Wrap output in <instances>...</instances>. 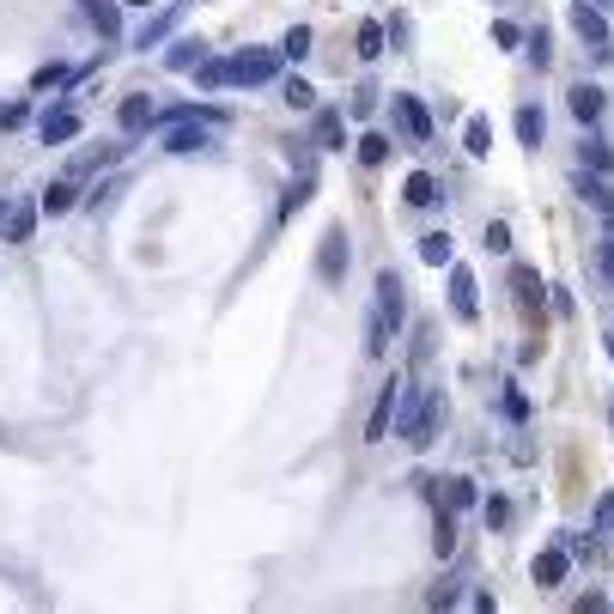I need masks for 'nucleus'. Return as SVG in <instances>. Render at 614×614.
Instances as JSON below:
<instances>
[{"mask_svg":"<svg viewBox=\"0 0 614 614\" xmlns=\"http://www.w3.org/2000/svg\"><path fill=\"white\" fill-rule=\"evenodd\" d=\"M566 110H572L578 122H596V116H602V86H584V80H578V86L566 92Z\"/></svg>","mask_w":614,"mask_h":614,"instance_id":"obj_21","label":"nucleus"},{"mask_svg":"<svg viewBox=\"0 0 614 614\" xmlns=\"http://www.w3.org/2000/svg\"><path fill=\"white\" fill-rule=\"evenodd\" d=\"M347 232H341V225H329V232H323V244H317V274L323 280H341L347 274Z\"/></svg>","mask_w":614,"mask_h":614,"instance_id":"obj_5","label":"nucleus"},{"mask_svg":"<svg viewBox=\"0 0 614 614\" xmlns=\"http://www.w3.org/2000/svg\"><path fill=\"white\" fill-rule=\"evenodd\" d=\"M195 86H201V92H219V86H225V61H201V67H195Z\"/></svg>","mask_w":614,"mask_h":614,"instance_id":"obj_34","label":"nucleus"},{"mask_svg":"<svg viewBox=\"0 0 614 614\" xmlns=\"http://www.w3.org/2000/svg\"><path fill=\"white\" fill-rule=\"evenodd\" d=\"M438 420H444V402H438V396H414V402L402 408L396 432H402V438H408L414 450H426V444H432V426H438Z\"/></svg>","mask_w":614,"mask_h":614,"instance_id":"obj_2","label":"nucleus"},{"mask_svg":"<svg viewBox=\"0 0 614 614\" xmlns=\"http://www.w3.org/2000/svg\"><path fill=\"white\" fill-rule=\"evenodd\" d=\"M511 292H517L523 311H542V298H548V286H542V274H535V268H511Z\"/></svg>","mask_w":614,"mask_h":614,"instance_id":"obj_17","label":"nucleus"},{"mask_svg":"<svg viewBox=\"0 0 614 614\" xmlns=\"http://www.w3.org/2000/svg\"><path fill=\"white\" fill-rule=\"evenodd\" d=\"M596 529H602V535H614V493H602V499H596Z\"/></svg>","mask_w":614,"mask_h":614,"instance_id":"obj_40","label":"nucleus"},{"mask_svg":"<svg viewBox=\"0 0 614 614\" xmlns=\"http://www.w3.org/2000/svg\"><path fill=\"white\" fill-rule=\"evenodd\" d=\"M311 146H323V152H341V146H347V122H341V110H317V122H311Z\"/></svg>","mask_w":614,"mask_h":614,"instance_id":"obj_15","label":"nucleus"},{"mask_svg":"<svg viewBox=\"0 0 614 614\" xmlns=\"http://www.w3.org/2000/svg\"><path fill=\"white\" fill-rule=\"evenodd\" d=\"M542 134H548V116H542V104H517V140L535 152V146H542Z\"/></svg>","mask_w":614,"mask_h":614,"instance_id":"obj_19","label":"nucleus"},{"mask_svg":"<svg viewBox=\"0 0 614 614\" xmlns=\"http://www.w3.org/2000/svg\"><path fill=\"white\" fill-rule=\"evenodd\" d=\"M596 7H614V0H596Z\"/></svg>","mask_w":614,"mask_h":614,"instance_id":"obj_46","label":"nucleus"},{"mask_svg":"<svg viewBox=\"0 0 614 614\" xmlns=\"http://www.w3.org/2000/svg\"><path fill=\"white\" fill-rule=\"evenodd\" d=\"M116 122H122V134H140V128L159 122V110H152V98H146V92H128V98L116 104Z\"/></svg>","mask_w":614,"mask_h":614,"instance_id":"obj_11","label":"nucleus"},{"mask_svg":"<svg viewBox=\"0 0 614 614\" xmlns=\"http://www.w3.org/2000/svg\"><path fill=\"white\" fill-rule=\"evenodd\" d=\"M566 548H548V554H535V566H529V578H535V590H554V584H566Z\"/></svg>","mask_w":614,"mask_h":614,"instance_id":"obj_14","label":"nucleus"},{"mask_svg":"<svg viewBox=\"0 0 614 614\" xmlns=\"http://www.w3.org/2000/svg\"><path fill=\"white\" fill-rule=\"evenodd\" d=\"M523 43H529V61H535V67H548V61H554V49H548V31H542V25H535Z\"/></svg>","mask_w":614,"mask_h":614,"instance_id":"obj_36","label":"nucleus"},{"mask_svg":"<svg viewBox=\"0 0 614 614\" xmlns=\"http://www.w3.org/2000/svg\"><path fill=\"white\" fill-rule=\"evenodd\" d=\"M201 146H207V122H201V116L165 122V152H201Z\"/></svg>","mask_w":614,"mask_h":614,"instance_id":"obj_9","label":"nucleus"},{"mask_svg":"<svg viewBox=\"0 0 614 614\" xmlns=\"http://www.w3.org/2000/svg\"><path fill=\"white\" fill-rule=\"evenodd\" d=\"M390 159V134H365L359 140V165H383Z\"/></svg>","mask_w":614,"mask_h":614,"instance_id":"obj_31","label":"nucleus"},{"mask_svg":"<svg viewBox=\"0 0 614 614\" xmlns=\"http://www.w3.org/2000/svg\"><path fill=\"white\" fill-rule=\"evenodd\" d=\"M596 268H602V280L614 286V238H602V244H596Z\"/></svg>","mask_w":614,"mask_h":614,"instance_id":"obj_41","label":"nucleus"},{"mask_svg":"<svg viewBox=\"0 0 614 614\" xmlns=\"http://www.w3.org/2000/svg\"><path fill=\"white\" fill-rule=\"evenodd\" d=\"M25 122V104H7V110H0V128H19Z\"/></svg>","mask_w":614,"mask_h":614,"instance_id":"obj_44","label":"nucleus"},{"mask_svg":"<svg viewBox=\"0 0 614 614\" xmlns=\"http://www.w3.org/2000/svg\"><path fill=\"white\" fill-rule=\"evenodd\" d=\"M37 232V207H7V244H31Z\"/></svg>","mask_w":614,"mask_h":614,"instance_id":"obj_27","label":"nucleus"},{"mask_svg":"<svg viewBox=\"0 0 614 614\" xmlns=\"http://www.w3.org/2000/svg\"><path fill=\"white\" fill-rule=\"evenodd\" d=\"M463 152H469V159H487V152H493V122L487 116H469L463 122Z\"/></svg>","mask_w":614,"mask_h":614,"instance_id":"obj_22","label":"nucleus"},{"mask_svg":"<svg viewBox=\"0 0 614 614\" xmlns=\"http://www.w3.org/2000/svg\"><path fill=\"white\" fill-rule=\"evenodd\" d=\"M359 55H365V61H377V55H383V25H377V19H365V25H359Z\"/></svg>","mask_w":614,"mask_h":614,"instance_id":"obj_32","label":"nucleus"},{"mask_svg":"<svg viewBox=\"0 0 614 614\" xmlns=\"http://www.w3.org/2000/svg\"><path fill=\"white\" fill-rule=\"evenodd\" d=\"M487 523L505 529V523H511V505H505V499H487Z\"/></svg>","mask_w":614,"mask_h":614,"instance_id":"obj_43","label":"nucleus"},{"mask_svg":"<svg viewBox=\"0 0 614 614\" xmlns=\"http://www.w3.org/2000/svg\"><path fill=\"white\" fill-rule=\"evenodd\" d=\"M280 98H286L292 110H311V104H317V92L304 86V80H286V86H280Z\"/></svg>","mask_w":614,"mask_h":614,"instance_id":"obj_35","label":"nucleus"},{"mask_svg":"<svg viewBox=\"0 0 614 614\" xmlns=\"http://www.w3.org/2000/svg\"><path fill=\"white\" fill-rule=\"evenodd\" d=\"M311 195H317V177L311 171H298V183L280 195V219H292V213H304V207H311Z\"/></svg>","mask_w":614,"mask_h":614,"instance_id":"obj_23","label":"nucleus"},{"mask_svg":"<svg viewBox=\"0 0 614 614\" xmlns=\"http://www.w3.org/2000/svg\"><path fill=\"white\" fill-rule=\"evenodd\" d=\"M481 244H487L493 256H505V250H511V225H505V219H493V225H487V238H481Z\"/></svg>","mask_w":614,"mask_h":614,"instance_id":"obj_37","label":"nucleus"},{"mask_svg":"<svg viewBox=\"0 0 614 614\" xmlns=\"http://www.w3.org/2000/svg\"><path fill=\"white\" fill-rule=\"evenodd\" d=\"M86 19L98 25V37H122V0H86Z\"/></svg>","mask_w":614,"mask_h":614,"instance_id":"obj_18","label":"nucleus"},{"mask_svg":"<svg viewBox=\"0 0 614 614\" xmlns=\"http://www.w3.org/2000/svg\"><path fill=\"white\" fill-rule=\"evenodd\" d=\"M505 414H511V420H517V426H523V420H529V396H523V390H517V383H505Z\"/></svg>","mask_w":614,"mask_h":614,"instance_id":"obj_38","label":"nucleus"},{"mask_svg":"<svg viewBox=\"0 0 614 614\" xmlns=\"http://www.w3.org/2000/svg\"><path fill=\"white\" fill-rule=\"evenodd\" d=\"M390 335H396V329L383 323V311H371V323H365V353L383 359V353H390Z\"/></svg>","mask_w":614,"mask_h":614,"instance_id":"obj_29","label":"nucleus"},{"mask_svg":"<svg viewBox=\"0 0 614 614\" xmlns=\"http://www.w3.org/2000/svg\"><path fill=\"white\" fill-rule=\"evenodd\" d=\"M608 359H614V341H608Z\"/></svg>","mask_w":614,"mask_h":614,"instance_id":"obj_47","label":"nucleus"},{"mask_svg":"<svg viewBox=\"0 0 614 614\" xmlns=\"http://www.w3.org/2000/svg\"><path fill=\"white\" fill-rule=\"evenodd\" d=\"M608 426H614V408H608Z\"/></svg>","mask_w":614,"mask_h":614,"instance_id":"obj_48","label":"nucleus"},{"mask_svg":"<svg viewBox=\"0 0 614 614\" xmlns=\"http://www.w3.org/2000/svg\"><path fill=\"white\" fill-rule=\"evenodd\" d=\"M37 134H43V146H67L73 134H80V116H73V110H43Z\"/></svg>","mask_w":614,"mask_h":614,"instance_id":"obj_16","label":"nucleus"},{"mask_svg":"<svg viewBox=\"0 0 614 614\" xmlns=\"http://www.w3.org/2000/svg\"><path fill=\"white\" fill-rule=\"evenodd\" d=\"M572 31H578L590 49H608V19H602L596 0H572Z\"/></svg>","mask_w":614,"mask_h":614,"instance_id":"obj_7","label":"nucleus"},{"mask_svg":"<svg viewBox=\"0 0 614 614\" xmlns=\"http://www.w3.org/2000/svg\"><path fill=\"white\" fill-rule=\"evenodd\" d=\"M444 493H432V505H444V511H456V517H463V511H475L481 505V493H475V481H463V475H456V481H438Z\"/></svg>","mask_w":614,"mask_h":614,"instance_id":"obj_13","label":"nucleus"},{"mask_svg":"<svg viewBox=\"0 0 614 614\" xmlns=\"http://www.w3.org/2000/svg\"><path fill=\"white\" fill-rule=\"evenodd\" d=\"M432 548H438V560L456 554V511H444V505H438V517H432Z\"/></svg>","mask_w":614,"mask_h":614,"instance_id":"obj_26","label":"nucleus"},{"mask_svg":"<svg viewBox=\"0 0 614 614\" xmlns=\"http://www.w3.org/2000/svg\"><path fill=\"white\" fill-rule=\"evenodd\" d=\"M201 61H207V49H201L195 37H177V43L165 49V67H171V73H195Z\"/></svg>","mask_w":614,"mask_h":614,"instance_id":"obj_20","label":"nucleus"},{"mask_svg":"<svg viewBox=\"0 0 614 614\" xmlns=\"http://www.w3.org/2000/svg\"><path fill=\"white\" fill-rule=\"evenodd\" d=\"M61 80H67V67H61V61H49V67H37V80H31V86H37V92H49V86H61Z\"/></svg>","mask_w":614,"mask_h":614,"instance_id":"obj_39","label":"nucleus"},{"mask_svg":"<svg viewBox=\"0 0 614 614\" xmlns=\"http://www.w3.org/2000/svg\"><path fill=\"white\" fill-rule=\"evenodd\" d=\"M572 189H578V201H584V207H596V213L608 219V232H614V195H608V183H602V171H584V165H578V177H572Z\"/></svg>","mask_w":614,"mask_h":614,"instance_id":"obj_6","label":"nucleus"},{"mask_svg":"<svg viewBox=\"0 0 614 614\" xmlns=\"http://www.w3.org/2000/svg\"><path fill=\"white\" fill-rule=\"evenodd\" d=\"M420 262H426V268H450V262H456L450 232H426V238H420Z\"/></svg>","mask_w":614,"mask_h":614,"instance_id":"obj_25","label":"nucleus"},{"mask_svg":"<svg viewBox=\"0 0 614 614\" xmlns=\"http://www.w3.org/2000/svg\"><path fill=\"white\" fill-rule=\"evenodd\" d=\"M280 61H286L280 49H238V55H225V86H268Z\"/></svg>","mask_w":614,"mask_h":614,"instance_id":"obj_1","label":"nucleus"},{"mask_svg":"<svg viewBox=\"0 0 614 614\" xmlns=\"http://www.w3.org/2000/svg\"><path fill=\"white\" fill-rule=\"evenodd\" d=\"M402 195H408V207H432V201H438V177H432V171H408Z\"/></svg>","mask_w":614,"mask_h":614,"instance_id":"obj_24","label":"nucleus"},{"mask_svg":"<svg viewBox=\"0 0 614 614\" xmlns=\"http://www.w3.org/2000/svg\"><path fill=\"white\" fill-rule=\"evenodd\" d=\"M122 7H159V0H122Z\"/></svg>","mask_w":614,"mask_h":614,"instance_id":"obj_45","label":"nucleus"},{"mask_svg":"<svg viewBox=\"0 0 614 614\" xmlns=\"http://www.w3.org/2000/svg\"><path fill=\"white\" fill-rule=\"evenodd\" d=\"M396 402H402V383L390 377V383H383V390H377V402H371V420H365V444H383V438H390V420L402 414Z\"/></svg>","mask_w":614,"mask_h":614,"instance_id":"obj_4","label":"nucleus"},{"mask_svg":"<svg viewBox=\"0 0 614 614\" xmlns=\"http://www.w3.org/2000/svg\"><path fill=\"white\" fill-rule=\"evenodd\" d=\"M280 55H286V61H304V55H311V25H292L286 43H280Z\"/></svg>","mask_w":614,"mask_h":614,"instance_id":"obj_30","label":"nucleus"},{"mask_svg":"<svg viewBox=\"0 0 614 614\" xmlns=\"http://www.w3.org/2000/svg\"><path fill=\"white\" fill-rule=\"evenodd\" d=\"M37 207H43V213H67V207H73V183H49Z\"/></svg>","mask_w":614,"mask_h":614,"instance_id":"obj_33","label":"nucleus"},{"mask_svg":"<svg viewBox=\"0 0 614 614\" xmlns=\"http://www.w3.org/2000/svg\"><path fill=\"white\" fill-rule=\"evenodd\" d=\"M450 317L456 323H475L481 317V292H475V274L463 262H450Z\"/></svg>","mask_w":614,"mask_h":614,"instance_id":"obj_3","label":"nucleus"},{"mask_svg":"<svg viewBox=\"0 0 614 614\" xmlns=\"http://www.w3.org/2000/svg\"><path fill=\"white\" fill-rule=\"evenodd\" d=\"M177 19H183V0H165V13L140 25V37H134V49H159V43L171 37V25H177Z\"/></svg>","mask_w":614,"mask_h":614,"instance_id":"obj_12","label":"nucleus"},{"mask_svg":"<svg viewBox=\"0 0 614 614\" xmlns=\"http://www.w3.org/2000/svg\"><path fill=\"white\" fill-rule=\"evenodd\" d=\"M377 311H383V323H390V329H402V317H408V298H402V280H396L390 268L377 274Z\"/></svg>","mask_w":614,"mask_h":614,"instance_id":"obj_10","label":"nucleus"},{"mask_svg":"<svg viewBox=\"0 0 614 614\" xmlns=\"http://www.w3.org/2000/svg\"><path fill=\"white\" fill-rule=\"evenodd\" d=\"M578 165H590V171H614V146H608V140H596V134H590V140H584V146H578Z\"/></svg>","mask_w":614,"mask_h":614,"instance_id":"obj_28","label":"nucleus"},{"mask_svg":"<svg viewBox=\"0 0 614 614\" xmlns=\"http://www.w3.org/2000/svg\"><path fill=\"white\" fill-rule=\"evenodd\" d=\"M396 122L408 128V140H432V110L414 92H396Z\"/></svg>","mask_w":614,"mask_h":614,"instance_id":"obj_8","label":"nucleus"},{"mask_svg":"<svg viewBox=\"0 0 614 614\" xmlns=\"http://www.w3.org/2000/svg\"><path fill=\"white\" fill-rule=\"evenodd\" d=\"M493 43H499V49H517V43H523V31H517V25H505V19H499V25H493Z\"/></svg>","mask_w":614,"mask_h":614,"instance_id":"obj_42","label":"nucleus"}]
</instances>
